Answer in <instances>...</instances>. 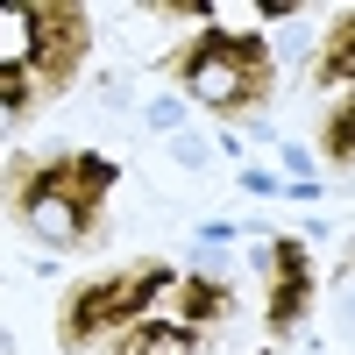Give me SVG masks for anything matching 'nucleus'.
<instances>
[{"instance_id":"f257e3e1","label":"nucleus","mask_w":355,"mask_h":355,"mask_svg":"<svg viewBox=\"0 0 355 355\" xmlns=\"http://www.w3.org/2000/svg\"><path fill=\"white\" fill-rule=\"evenodd\" d=\"M93 57V15L71 0H28L0 15V107L21 121L28 107L57 100Z\"/></svg>"},{"instance_id":"f03ea898","label":"nucleus","mask_w":355,"mask_h":355,"mask_svg":"<svg viewBox=\"0 0 355 355\" xmlns=\"http://www.w3.org/2000/svg\"><path fill=\"white\" fill-rule=\"evenodd\" d=\"M114 157L100 150H57L15 171V220L36 234L43 249H78L100 234L107 192H114Z\"/></svg>"},{"instance_id":"7ed1b4c3","label":"nucleus","mask_w":355,"mask_h":355,"mask_svg":"<svg viewBox=\"0 0 355 355\" xmlns=\"http://www.w3.org/2000/svg\"><path fill=\"white\" fill-rule=\"evenodd\" d=\"M171 284H178L171 263H128V270H100V277H85L71 299L57 306V348H64V355H85V348H100V341L135 334L142 320L164 306Z\"/></svg>"},{"instance_id":"20e7f679","label":"nucleus","mask_w":355,"mask_h":355,"mask_svg":"<svg viewBox=\"0 0 355 355\" xmlns=\"http://www.w3.org/2000/svg\"><path fill=\"white\" fill-rule=\"evenodd\" d=\"M171 78L178 93L199 100L206 114H249L270 100V50H263L256 36H242V28H199V36L185 50H171Z\"/></svg>"},{"instance_id":"39448f33","label":"nucleus","mask_w":355,"mask_h":355,"mask_svg":"<svg viewBox=\"0 0 355 355\" xmlns=\"http://www.w3.org/2000/svg\"><path fill=\"white\" fill-rule=\"evenodd\" d=\"M306 306H313V256H306V242L277 234V242H270V313H263L270 334L284 341L306 320Z\"/></svg>"},{"instance_id":"423d86ee","label":"nucleus","mask_w":355,"mask_h":355,"mask_svg":"<svg viewBox=\"0 0 355 355\" xmlns=\"http://www.w3.org/2000/svg\"><path fill=\"white\" fill-rule=\"evenodd\" d=\"M171 306L185 313V320H192L199 334H214L220 320L234 313V291H227L220 277H178V284H171Z\"/></svg>"},{"instance_id":"0eeeda50","label":"nucleus","mask_w":355,"mask_h":355,"mask_svg":"<svg viewBox=\"0 0 355 355\" xmlns=\"http://www.w3.org/2000/svg\"><path fill=\"white\" fill-rule=\"evenodd\" d=\"M313 85H341V93H355V8L327 28V43H320V57H313Z\"/></svg>"},{"instance_id":"6e6552de","label":"nucleus","mask_w":355,"mask_h":355,"mask_svg":"<svg viewBox=\"0 0 355 355\" xmlns=\"http://www.w3.org/2000/svg\"><path fill=\"white\" fill-rule=\"evenodd\" d=\"M320 157H327L334 171L355 164V93H341V100L327 107V121H320Z\"/></svg>"},{"instance_id":"1a4fd4ad","label":"nucleus","mask_w":355,"mask_h":355,"mask_svg":"<svg viewBox=\"0 0 355 355\" xmlns=\"http://www.w3.org/2000/svg\"><path fill=\"white\" fill-rule=\"evenodd\" d=\"M348 270H355V242H348Z\"/></svg>"}]
</instances>
